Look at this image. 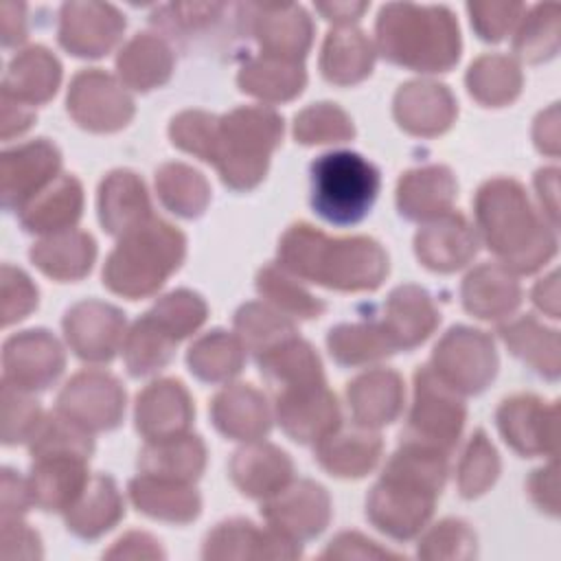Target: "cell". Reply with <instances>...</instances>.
<instances>
[{"instance_id":"obj_1","label":"cell","mask_w":561,"mask_h":561,"mask_svg":"<svg viewBox=\"0 0 561 561\" xmlns=\"http://www.w3.org/2000/svg\"><path fill=\"white\" fill-rule=\"evenodd\" d=\"M379 46L397 64L445 70L458 59V26L443 7L388 4L377 22Z\"/></svg>"},{"instance_id":"obj_2","label":"cell","mask_w":561,"mask_h":561,"mask_svg":"<svg viewBox=\"0 0 561 561\" xmlns=\"http://www.w3.org/2000/svg\"><path fill=\"white\" fill-rule=\"evenodd\" d=\"M379 191L377 169L353 151H333L311 164V206L337 226L366 217Z\"/></svg>"},{"instance_id":"obj_3","label":"cell","mask_w":561,"mask_h":561,"mask_svg":"<svg viewBox=\"0 0 561 561\" xmlns=\"http://www.w3.org/2000/svg\"><path fill=\"white\" fill-rule=\"evenodd\" d=\"M61 366L59 346L46 331H24L4 344V381L15 388H46Z\"/></svg>"},{"instance_id":"obj_4","label":"cell","mask_w":561,"mask_h":561,"mask_svg":"<svg viewBox=\"0 0 561 561\" xmlns=\"http://www.w3.org/2000/svg\"><path fill=\"white\" fill-rule=\"evenodd\" d=\"M59 18V42L75 55L83 57L103 55L125 26L118 11L110 4L68 2L61 7Z\"/></svg>"},{"instance_id":"obj_5","label":"cell","mask_w":561,"mask_h":561,"mask_svg":"<svg viewBox=\"0 0 561 561\" xmlns=\"http://www.w3.org/2000/svg\"><path fill=\"white\" fill-rule=\"evenodd\" d=\"M59 167V153L46 140H35L2 153V197L7 208H22Z\"/></svg>"},{"instance_id":"obj_6","label":"cell","mask_w":561,"mask_h":561,"mask_svg":"<svg viewBox=\"0 0 561 561\" xmlns=\"http://www.w3.org/2000/svg\"><path fill=\"white\" fill-rule=\"evenodd\" d=\"M59 81V64L57 59L42 46H33L13 57L4 77L2 94L9 99H31L46 101L55 94Z\"/></svg>"},{"instance_id":"obj_7","label":"cell","mask_w":561,"mask_h":561,"mask_svg":"<svg viewBox=\"0 0 561 561\" xmlns=\"http://www.w3.org/2000/svg\"><path fill=\"white\" fill-rule=\"evenodd\" d=\"M31 256L46 274L57 278H75L90 267L94 243L88 234L57 237L33 245Z\"/></svg>"},{"instance_id":"obj_8","label":"cell","mask_w":561,"mask_h":561,"mask_svg":"<svg viewBox=\"0 0 561 561\" xmlns=\"http://www.w3.org/2000/svg\"><path fill=\"white\" fill-rule=\"evenodd\" d=\"M46 193L48 195H42L28 208L22 210L20 219L26 230H53L64 224H72L79 217L81 191L72 178H61L59 184Z\"/></svg>"},{"instance_id":"obj_9","label":"cell","mask_w":561,"mask_h":561,"mask_svg":"<svg viewBox=\"0 0 561 561\" xmlns=\"http://www.w3.org/2000/svg\"><path fill=\"white\" fill-rule=\"evenodd\" d=\"M370 44L359 31L331 33L324 46L322 68L331 81H357L370 70Z\"/></svg>"},{"instance_id":"obj_10","label":"cell","mask_w":561,"mask_h":561,"mask_svg":"<svg viewBox=\"0 0 561 561\" xmlns=\"http://www.w3.org/2000/svg\"><path fill=\"white\" fill-rule=\"evenodd\" d=\"M140 66L147 68L149 85L164 81V77L169 75V66H171V57H169V50L164 48V44L149 35L134 37L118 57V70H121V75L127 77V81H131Z\"/></svg>"},{"instance_id":"obj_11","label":"cell","mask_w":561,"mask_h":561,"mask_svg":"<svg viewBox=\"0 0 561 561\" xmlns=\"http://www.w3.org/2000/svg\"><path fill=\"white\" fill-rule=\"evenodd\" d=\"M2 289H4V300H2L4 324H11L13 320L24 318V313L35 305L37 291L31 287L28 278L20 270H13L11 265L2 267Z\"/></svg>"},{"instance_id":"obj_12","label":"cell","mask_w":561,"mask_h":561,"mask_svg":"<svg viewBox=\"0 0 561 561\" xmlns=\"http://www.w3.org/2000/svg\"><path fill=\"white\" fill-rule=\"evenodd\" d=\"M0 22H2V42L4 46H13L22 39H26V26H24V13L18 20H11V13L4 4H0Z\"/></svg>"},{"instance_id":"obj_13","label":"cell","mask_w":561,"mask_h":561,"mask_svg":"<svg viewBox=\"0 0 561 561\" xmlns=\"http://www.w3.org/2000/svg\"><path fill=\"white\" fill-rule=\"evenodd\" d=\"M366 9V4H342V2H333V4H318V11H322L329 20H337V22H348L355 20L362 11Z\"/></svg>"}]
</instances>
